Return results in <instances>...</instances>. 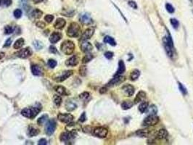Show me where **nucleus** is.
<instances>
[{
	"mask_svg": "<svg viewBox=\"0 0 193 145\" xmlns=\"http://www.w3.org/2000/svg\"><path fill=\"white\" fill-rule=\"evenodd\" d=\"M38 145H46L47 144V141L45 139H41L39 141H38Z\"/></svg>",
	"mask_w": 193,
	"mask_h": 145,
	"instance_id": "5fc2aeb1",
	"label": "nucleus"
},
{
	"mask_svg": "<svg viewBox=\"0 0 193 145\" xmlns=\"http://www.w3.org/2000/svg\"><path fill=\"white\" fill-rule=\"evenodd\" d=\"M72 75H73V70H66V71L62 72V74L60 75L58 77H57L56 78H54V80L58 82H62L67 79L70 76H71Z\"/></svg>",
	"mask_w": 193,
	"mask_h": 145,
	"instance_id": "f8f14e48",
	"label": "nucleus"
},
{
	"mask_svg": "<svg viewBox=\"0 0 193 145\" xmlns=\"http://www.w3.org/2000/svg\"><path fill=\"white\" fill-rule=\"evenodd\" d=\"M53 19H54V16L52 15H47L45 16L44 20L48 23H50L52 22Z\"/></svg>",
	"mask_w": 193,
	"mask_h": 145,
	"instance_id": "a18cd8bd",
	"label": "nucleus"
},
{
	"mask_svg": "<svg viewBox=\"0 0 193 145\" xmlns=\"http://www.w3.org/2000/svg\"><path fill=\"white\" fill-rule=\"evenodd\" d=\"M93 134L99 138H105L107 135V130L105 128L103 127H97L94 128L93 131Z\"/></svg>",
	"mask_w": 193,
	"mask_h": 145,
	"instance_id": "6e6552de",
	"label": "nucleus"
},
{
	"mask_svg": "<svg viewBox=\"0 0 193 145\" xmlns=\"http://www.w3.org/2000/svg\"><path fill=\"white\" fill-rule=\"evenodd\" d=\"M50 52L53 53V54H57V53H58L57 49H56V48L53 46H51L50 47Z\"/></svg>",
	"mask_w": 193,
	"mask_h": 145,
	"instance_id": "6e6d98bb",
	"label": "nucleus"
},
{
	"mask_svg": "<svg viewBox=\"0 0 193 145\" xmlns=\"http://www.w3.org/2000/svg\"><path fill=\"white\" fill-rule=\"evenodd\" d=\"M36 26H38V28H43L45 27V23L42 22V21H39V22L36 23Z\"/></svg>",
	"mask_w": 193,
	"mask_h": 145,
	"instance_id": "4d7b16f0",
	"label": "nucleus"
},
{
	"mask_svg": "<svg viewBox=\"0 0 193 145\" xmlns=\"http://www.w3.org/2000/svg\"><path fill=\"white\" fill-rule=\"evenodd\" d=\"M80 46H81L82 52H90L93 49V46L92 45V44L86 42V41H82Z\"/></svg>",
	"mask_w": 193,
	"mask_h": 145,
	"instance_id": "ddd939ff",
	"label": "nucleus"
},
{
	"mask_svg": "<svg viewBox=\"0 0 193 145\" xmlns=\"http://www.w3.org/2000/svg\"><path fill=\"white\" fill-rule=\"evenodd\" d=\"M125 70H126V67H125L124 62H123V61L120 60L118 62V69L115 75H121L122 73H124Z\"/></svg>",
	"mask_w": 193,
	"mask_h": 145,
	"instance_id": "5701e85b",
	"label": "nucleus"
},
{
	"mask_svg": "<svg viewBox=\"0 0 193 145\" xmlns=\"http://www.w3.org/2000/svg\"><path fill=\"white\" fill-rule=\"evenodd\" d=\"M14 31V28L10 26H6L5 27V34H10Z\"/></svg>",
	"mask_w": 193,
	"mask_h": 145,
	"instance_id": "58836bf2",
	"label": "nucleus"
},
{
	"mask_svg": "<svg viewBox=\"0 0 193 145\" xmlns=\"http://www.w3.org/2000/svg\"><path fill=\"white\" fill-rule=\"evenodd\" d=\"M15 54L18 58L25 59V58H27L29 57H30V56H31L32 50L29 47L25 48V49H23V50H21L20 51H18Z\"/></svg>",
	"mask_w": 193,
	"mask_h": 145,
	"instance_id": "1a4fd4ad",
	"label": "nucleus"
},
{
	"mask_svg": "<svg viewBox=\"0 0 193 145\" xmlns=\"http://www.w3.org/2000/svg\"><path fill=\"white\" fill-rule=\"evenodd\" d=\"M80 22L82 23L84 25H90L92 23V19L91 16L88 13H82L79 17Z\"/></svg>",
	"mask_w": 193,
	"mask_h": 145,
	"instance_id": "9b49d317",
	"label": "nucleus"
},
{
	"mask_svg": "<svg viewBox=\"0 0 193 145\" xmlns=\"http://www.w3.org/2000/svg\"><path fill=\"white\" fill-rule=\"evenodd\" d=\"M66 24V21L63 18H58L54 24V27L58 29H62L65 27Z\"/></svg>",
	"mask_w": 193,
	"mask_h": 145,
	"instance_id": "a211bd4d",
	"label": "nucleus"
},
{
	"mask_svg": "<svg viewBox=\"0 0 193 145\" xmlns=\"http://www.w3.org/2000/svg\"><path fill=\"white\" fill-rule=\"evenodd\" d=\"M4 56H5V53H4V52H0V60L2 59V58H3Z\"/></svg>",
	"mask_w": 193,
	"mask_h": 145,
	"instance_id": "680f3d73",
	"label": "nucleus"
},
{
	"mask_svg": "<svg viewBox=\"0 0 193 145\" xmlns=\"http://www.w3.org/2000/svg\"><path fill=\"white\" fill-rule=\"evenodd\" d=\"M146 111H147V113L149 115H156L157 113H158V108H157V107L155 105H152L150 107H147Z\"/></svg>",
	"mask_w": 193,
	"mask_h": 145,
	"instance_id": "a878e982",
	"label": "nucleus"
},
{
	"mask_svg": "<svg viewBox=\"0 0 193 145\" xmlns=\"http://www.w3.org/2000/svg\"><path fill=\"white\" fill-rule=\"evenodd\" d=\"M31 72L34 75H41L42 74V68L37 65H33L31 66Z\"/></svg>",
	"mask_w": 193,
	"mask_h": 145,
	"instance_id": "b1692460",
	"label": "nucleus"
},
{
	"mask_svg": "<svg viewBox=\"0 0 193 145\" xmlns=\"http://www.w3.org/2000/svg\"><path fill=\"white\" fill-rule=\"evenodd\" d=\"M54 90L58 94H60V95H64V96H67L69 94V92L67 91L66 88L63 87L62 86H58L54 87Z\"/></svg>",
	"mask_w": 193,
	"mask_h": 145,
	"instance_id": "412c9836",
	"label": "nucleus"
},
{
	"mask_svg": "<svg viewBox=\"0 0 193 145\" xmlns=\"http://www.w3.org/2000/svg\"><path fill=\"white\" fill-rule=\"evenodd\" d=\"M105 57L107 59L110 60L113 57V52H106L105 53Z\"/></svg>",
	"mask_w": 193,
	"mask_h": 145,
	"instance_id": "3c124183",
	"label": "nucleus"
},
{
	"mask_svg": "<svg viewBox=\"0 0 193 145\" xmlns=\"http://www.w3.org/2000/svg\"><path fill=\"white\" fill-rule=\"evenodd\" d=\"M77 107V105L75 102L72 101L71 99L68 100L66 103V108L68 111H73Z\"/></svg>",
	"mask_w": 193,
	"mask_h": 145,
	"instance_id": "aec40b11",
	"label": "nucleus"
},
{
	"mask_svg": "<svg viewBox=\"0 0 193 145\" xmlns=\"http://www.w3.org/2000/svg\"><path fill=\"white\" fill-rule=\"evenodd\" d=\"M163 41L166 53L168 55V57L172 58L173 54H174V44H173V41L171 36H165Z\"/></svg>",
	"mask_w": 193,
	"mask_h": 145,
	"instance_id": "f03ea898",
	"label": "nucleus"
},
{
	"mask_svg": "<svg viewBox=\"0 0 193 145\" xmlns=\"http://www.w3.org/2000/svg\"><path fill=\"white\" fill-rule=\"evenodd\" d=\"M123 78H123V77L121 76V75H115V77H114V78H113V79H112L110 82H109L107 86H114V85H115V84H118V83H121V82L123 81Z\"/></svg>",
	"mask_w": 193,
	"mask_h": 145,
	"instance_id": "6ab92c4d",
	"label": "nucleus"
},
{
	"mask_svg": "<svg viewBox=\"0 0 193 145\" xmlns=\"http://www.w3.org/2000/svg\"><path fill=\"white\" fill-rule=\"evenodd\" d=\"M129 5L131 7H132L133 9H137V5L136 2H134V1H129Z\"/></svg>",
	"mask_w": 193,
	"mask_h": 145,
	"instance_id": "603ef678",
	"label": "nucleus"
},
{
	"mask_svg": "<svg viewBox=\"0 0 193 145\" xmlns=\"http://www.w3.org/2000/svg\"><path fill=\"white\" fill-rule=\"evenodd\" d=\"M23 44H24V39L21 38L18 39L15 42L14 45H13V47H14L15 50H18V49L22 47V46H23Z\"/></svg>",
	"mask_w": 193,
	"mask_h": 145,
	"instance_id": "2f4dec72",
	"label": "nucleus"
},
{
	"mask_svg": "<svg viewBox=\"0 0 193 145\" xmlns=\"http://www.w3.org/2000/svg\"><path fill=\"white\" fill-rule=\"evenodd\" d=\"M76 135V131H68L61 134L60 141L63 142H68L72 139H75Z\"/></svg>",
	"mask_w": 193,
	"mask_h": 145,
	"instance_id": "39448f33",
	"label": "nucleus"
},
{
	"mask_svg": "<svg viewBox=\"0 0 193 145\" xmlns=\"http://www.w3.org/2000/svg\"><path fill=\"white\" fill-rule=\"evenodd\" d=\"M146 97V93L143 91H141L137 94L136 96L135 99H134V103L137 104L139 102H141L142 100H143Z\"/></svg>",
	"mask_w": 193,
	"mask_h": 145,
	"instance_id": "4be33fe9",
	"label": "nucleus"
},
{
	"mask_svg": "<svg viewBox=\"0 0 193 145\" xmlns=\"http://www.w3.org/2000/svg\"><path fill=\"white\" fill-rule=\"evenodd\" d=\"M81 32V28L76 23H72L68 27L67 30V34L68 36L72 38H76L79 36Z\"/></svg>",
	"mask_w": 193,
	"mask_h": 145,
	"instance_id": "20e7f679",
	"label": "nucleus"
},
{
	"mask_svg": "<svg viewBox=\"0 0 193 145\" xmlns=\"http://www.w3.org/2000/svg\"><path fill=\"white\" fill-rule=\"evenodd\" d=\"M86 113H82V115H81V117H80L79 121L82 122V123H84V122L86 121Z\"/></svg>",
	"mask_w": 193,
	"mask_h": 145,
	"instance_id": "864d4df0",
	"label": "nucleus"
},
{
	"mask_svg": "<svg viewBox=\"0 0 193 145\" xmlns=\"http://www.w3.org/2000/svg\"><path fill=\"white\" fill-rule=\"evenodd\" d=\"M122 89L125 92L127 97H131L134 94V86L130 84H126L122 87Z\"/></svg>",
	"mask_w": 193,
	"mask_h": 145,
	"instance_id": "4468645a",
	"label": "nucleus"
},
{
	"mask_svg": "<svg viewBox=\"0 0 193 145\" xmlns=\"http://www.w3.org/2000/svg\"><path fill=\"white\" fill-rule=\"evenodd\" d=\"M104 42L106 44H109L111 46H115L116 45V42L114 40L113 38H112V37L109 36H107L104 38Z\"/></svg>",
	"mask_w": 193,
	"mask_h": 145,
	"instance_id": "c756f323",
	"label": "nucleus"
},
{
	"mask_svg": "<svg viewBox=\"0 0 193 145\" xmlns=\"http://www.w3.org/2000/svg\"><path fill=\"white\" fill-rule=\"evenodd\" d=\"M139 75H140V71L139 70L135 69L133 71H131V74H130V79L134 81H136V80L139 78Z\"/></svg>",
	"mask_w": 193,
	"mask_h": 145,
	"instance_id": "bb28decb",
	"label": "nucleus"
},
{
	"mask_svg": "<svg viewBox=\"0 0 193 145\" xmlns=\"http://www.w3.org/2000/svg\"><path fill=\"white\" fill-rule=\"evenodd\" d=\"M21 1V5L23 6V7L24 8V10H28V5H29V3H28V0H20Z\"/></svg>",
	"mask_w": 193,
	"mask_h": 145,
	"instance_id": "de8ad7c7",
	"label": "nucleus"
},
{
	"mask_svg": "<svg viewBox=\"0 0 193 145\" xmlns=\"http://www.w3.org/2000/svg\"><path fill=\"white\" fill-rule=\"evenodd\" d=\"M42 14H43V13H42L40 10H38V9H35V10H33L31 13L32 17L35 18V19H38V18H41Z\"/></svg>",
	"mask_w": 193,
	"mask_h": 145,
	"instance_id": "7c9ffc66",
	"label": "nucleus"
},
{
	"mask_svg": "<svg viewBox=\"0 0 193 145\" xmlns=\"http://www.w3.org/2000/svg\"><path fill=\"white\" fill-rule=\"evenodd\" d=\"M61 50L64 54H67V55H70L72 53L74 52L75 50V44L73 42L69 41V40H66L63 43L61 44Z\"/></svg>",
	"mask_w": 193,
	"mask_h": 145,
	"instance_id": "7ed1b4c3",
	"label": "nucleus"
},
{
	"mask_svg": "<svg viewBox=\"0 0 193 145\" xmlns=\"http://www.w3.org/2000/svg\"><path fill=\"white\" fill-rule=\"evenodd\" d=\"M133 105H134V103L132 102H131V101H124L121 104V107L123 110H126L130 109L131 107H132Z\"/></svg>",
	"mask_w": 193,
	"mask_h": 145,
	"instance_id": "c85d7f7f",
	"label": "nucleus"
},
{
	"mask_svg": "<svg viewBox=\"0 0 193 145\" xmlns=\"http://www.w3.org/2000/svg\"><path fill=\"white\" fill-rule=\"evenodd\" d=\"M43 1L44 0H33V2H34L35 4H38V3H40V2H43Z\"/></svg>",
	"mask_w": 193,
	"mask_h": 145,
	"instance_id": "052dcab7",
	"label": "nucleus"
},
{
	"mask_svg": "<svg viewBox=\"0 0 193 145\" xmlns=\"http://www.w3.org/2000/svg\"><path fill=\"white\" fill-rule=\"evenodd\" d=\"M79 72H80V74H81L82 75H83V76L86 75V66H82V67L80 68Z\"/></svg>",
	"mask_w": 193,
	"mask_h": 145,
	"instance_id": "8fccbe9b",
	"label": "nucleus"
},
{
	"mask_svg": "<svg viewBox=\"0 0 193 145\" xmlns=\"http://www.w3.org/2000/svg\"><path fill=\"white\" fill-rule=\"evenodd\" d=\"M106 91H107V89H106V87H103L100 89V93H102V94L106 92Z\"/></svg>",
	"mask_w": 193,
	"mask_h": 145,
	"instance_id": "bf43d9fd",
	"label": "nucleus"
},
{
	"mask_svg": "<svg viewBox=\"0 0 193 145\" xmlns=\"http://www.w3.org/2000/svg\"><path fill=\"white\" fill-rule=\"evenodd\" d=\"M62 38V34L59 32H53L52 35L50 36V41L52 44H55L58 42H59L60 40Z\"/></svg>",
	"mask_w": 193,
	"mask_h": 145,
	"instance_id": "2eb2a0df",
	"label": "nucleus"
},
{
	"mask_svg": "<svg viewBox=\"0 0 193 145\" xmlns=\"http://www.w3.org/2000/svg\"><path fill=\"white\" fill-rule=\"evenodd\" d=\"M171 26H173V28H174L176 29V28H178V27H179V21H177V20L171 19Z\"/></svg>",
	"mask_w": 193,
	"mask_h": 145,
	"instance_id": "79ce46f5",
	"label": "nucleus"
},
{
	"mask_svg": "<svg viewBox=\"0 0 193 145\" xmlns=\"http://www.w3.org/2000/svg\"><path fill=\"white\" fill-rule=\"evenodd\" d=\"M168 136V132L166 129H161L157 133V138L159 139H163Z\"/></svg>",
	"mask_w": 193,
	"mask_h": 145,
	"instance_id": "cd10ccee",
	"label": "nucleus"
},
{
	"mask_svg": "<svg viewBox=\"0 0 193 145\" xmlns=\"http://www.w3.org/2000/svg\"><path fill=\"white\" fill-rule=\"evenodd\" d=\"M13 15H14L15 18H20L22 16V10H20V9H17V10H15L14 11V13H13Z\"/></svg>",
	"mask_w": 193,
	"mask_h": 145,
	"instance_id": "a19ab883",
	"label": "nucleus"
},
{
	"mask_svg": "<svg viewBox=\"0 0 193 145\" xmlns=\"http://www.w3.org/2000/svg\"><path fill=\"white\" fill-rule=\"evenodd\" d=\"M39 133V130L37 128L34 127V126H30L29 128V136L32 137V136H37Z\"/></svg>",
	"mask_w": 193,
	"mask_h": 145,
	"instance_id": "393cba45",
	"label": "nucleus"
},
{
	"mask_svg": "<svg viewBox=\"0 0 193 145\" xmlns=\"http://www.w3.org/2000/svg\"><path fill=\"white\" fill-rule=\"evenodd\" d=\"M94 58V57H93V55L92 54H87L86 55H85L84 57V58L82 59V62L83 63H87V62H89L90 61H91Z\"/></svg>",
	"mask_w": 193,
	"mask_h": 145,
	"instance_id": "72a5a7b5",
	"label": "nucleus"
},
{
	"mask_svg": "<svg viewBox=\"0 0 193 145\" xmlns=\"http://www.w3.org/2000/svg\"><path fill=\"white\" fill-rule=\"evenodd\" d=\"M54 102L56 105L58 106V107H59L61 105V103H62V98H61L60 96L55 95L54 97Z\"/></svg>",
	"mask_w": 193,
	"mask_h": 145,
	"instance_id": "e433bc0d",
	"label": "nucleus"
},
{
	"mask_svg": "<svg viewBox=\"0 0 193 145\" xmlns=\"http://www.w3.org/2000/svg\"><path fill=\"white\" fill-rule=\"evenodd\" d=\"M48 118V115H42L41 118H38V121H37V123H38V125H42L44 124V123H45V122L46 121V120H47Z\"/></svg>",
	"mask_w": 193,
	"mask_h": 145,
	"instance_id": "c9c22d12",
	"label": "nucleus"
},
{
	"mask_svg": "<svg viewBox=\"0 0 193 145\" xmlns=\"http://www.w3.org/2000/svg\"><path fill=\"white\" fill-rule=\"evenodd\" d=\"M149 131L147 130H139V131L137 132V134L139 136H144V137H145L148 135Z\"/></svg>",
	"mask_w": 193,
	"mask_h": 145,
	"instance_id": "ea45409f",
	"label": "nucleus"
},
{
	"mask_svg": "<svg viewBox=\"0 0 193 145\" xmlns=\"http://www.w3.org/2000/svg\"><path fill=\"white\" fill-rule=\"evenodd\" d=\"M78 63V59L76 56H73L66 62V65L67 66H76Z\"/></svg>",
	"mask_w": 193,
	"mask_h": 145,
	"instance_id": "f3484780",
	"label": "nucleus"
},
{
	"mask_svg": "<svg viewBox=\"0 0 193 145\" xmlns=\"http://www.w3.org/2000/svg\"><path fill=\"white\" fill-rule=\"evenodd\" d=\"M94 34V29L93 28H88L84 32V34L82 36V41H86L87 39H90Z\"/></svg>",
	"mask_w": 193,
	"mask_h": 145,
	"instance_id": "dca6fc26",
	"label": "nucleus"
},
{
	"mask_svg": "<svg viewBox=\"0 0 193 145\" xmlns=\"http://www.w3.org/2000/svg\"><path fill=\"white\" fill-rule=\"evenodd\" d=\"M159 121V118L155 115H149L147 118L145 119L143 122V126H153L156 125Z\"/></svg>",
	"mask_w": 193,
	"mask_h": 145,
	"instance_id": "423d86ee",
	"label": "nucleus"
},
{
	"mask_svg": "<svg viewBox=\"0 0 193 145\" xmlns=\"http://www.w3.org/2000/svg\"><path fill=\"white\" fill-rule=\"evenodd\" d=\"M58 118L60 121L65 123H69L73 121L74 116L69 113H60L58 114Z\"/></svg>",
	"mask_w": 193,
	"mask_h": 145,
	"instance_id": "9d476101",
	"label": "nucleus"
},
{
	"mask_svg": "<svg viewBox=\"0 0 193 145\" xmlns=\"http://www.w3.org/2000/svg\"><path fill=\"white\" fill-rule=\"evenodd\" d=\"M166 9L169 13H174V8L171 4H166Z\"/></svg>",
	"mask_w": 193,
	"mask_h": 145,
	"instance_id": "37998d69",
	"label": "nucleus"
},
{
	"mask_svg": "<svg viewBox=\"0 0 193 145\" xmlns=\"http://www.w3.org/2000/svg\"><path fill=\"white\" fill-rule=\"evenodd\" d=\"M57 62L54 60H50L48 61V66H50L51 68H54L56 66H57Z\"/></svg>",
	"mask_w": 193,
	"mask_h": 145,
	"instance_id": "49530a36",
	"label": "nucleus"
},
{
	"mask_svg": "<svg viewBox=\"0 0 193 145\" xmlns=\"http://www.w3.org/2000/svg\"><path fill=\"white\" fill-rule=\"evenodd\" d=\"M179 89H180L181 92H182L184 95H186V94H187V89L184 86V85L182 84V83H179Z\"/></svg>",
	"mask_w": 193,
	"mask_h": 145,
	"instance_id": "c03bdc74",
	"label": "nucleus"
},
{
	"mask_svg": "<svg viewBox=\"0 0 193 145\" xmlns=\"http://www.w3.org/2000/svg\"><path fill=\"white\" fill-rule=\"evenodd\" d=\"M34 47H35L37 50H42V48H43V44H42V42H39V41H35V42H34Z\"/></svg>",
	"mask_w": 193,
	"mask_h": 145,
	"instance_id": "4c0bfd02",
	"label": "nucleus"
},
{
	"mask_svg": "<svg viewBox=\"0 0 193 145\" xmlns=\"http://www.w3.org/2000/svg\"><path fill=\"white\" fill-rule=\"evenodd\" d=\"M11 4L12 0H0V7H9Z\"/></svg>",
	"mask_w": 193,
	"mask_h": 145,
	"instance_id": "f704fd0d",
	"label": "nucleus"
},
{
	"mask_svg": "<svg viewBox=\"0 0 193 145\" xmlns=\"http://www.w3.org/2000/svg\"><path fill=\"white\" fill-rule=\"evenodd\" d=\"M79 97H80V99H88V98L90 97V93H88V92L82 93V94H80Z\"/></svg>",
	"mask_w": 193,
	"mask_h": 145,
	"instance_id": "09e8293b",
	"label": "nucleus"
},
{
	"mask_svg": "<svg viewBox=\"0 0 193 145\" xmlns=\"http://www.w3.org/2000/svg\"><path fill=\"white\" fill-rule=\"evenodd\" d=\"M41 110H42V106H41L40 104H37V105H36L35 106H33V107L24 108L21 111V114L24 117H26V118L33 119L39 113Z\"/></svg>",
	"mask_w": 193,
	"mask_h": 145,
	"instance_id": "f257e3e1",
	"label": "nucleus"
},
{
	"mask_svg": "<svg viewBox=\"0 0 193 145\" xmlns=\"http://www.w3.org/2000/svg\"><path fill=\"white\" fill-rule=\"evenodd\" d=\"M147 107H148V103L147 102H142L139 106V110L142 113H144L147 110Z\"/></svg>",
	"mask_w": 193,
	"mask_h": 145,
	"instance_id": "473e14b6",
	"label": "nucleus"
},
{
	"mask_svg": "<svg viewBox=\"0 0 193 145\" xmlns=\"http://www.w3.org/2000/svg\"><path fill=\"white\" fill-rule=\"evenodd\" d=\"M11 43H12V39H11V38H8V39L6 41V42H5V45H4V46H5V47H8V46H10Z\"/></svg>",
	"mask_w": 193,
	"mask_h": 145,
	"instance_id": "13d9d810",
	"label": "nucleus"
},
{
	"mask_svg": "<svg viewBox=\"0 0 193 145\" xmlns=\"http://www.w3.org/2000/svg\"><path fill=\"white\" fill-rule=\"evenodd\" d=\"M56 129V122L54 120H50L46 123V127H45V131L48 136H51L54 134V131Z\"/></svg>",
	"mask_w": 193,
	"mask_h": 145,
	"instance_id": "0eeeda50",
	"label": "nucleus"
}]
</instances>
